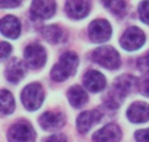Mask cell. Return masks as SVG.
Wrapping results in <instances>:
<instances>
[{
  "instance_id": "6da1fadb",
  "label": "cell",
  "mask_w": 149,
  "mask_h": 142,
  "mask_svg": "<svg viewBox=\"0 0 149 142\" xmlns=\"http://www.w3.org/2000/svg\"><path fill=\"white\" fill-rule=\"evenodd\" d=\"M136 83L135 77H132L131 74H122L114 81L113 89L107 94L105 99V103L109 108H119L120 103L123 102L124 97L131 91V89L134 88V85Z\"/></svg>"
},
{
  "instance_id": "7a4b0ae2",
  "label": "cell",
  "mask_w": 149,
  "mask_h": 142,
  "mask_svg": "<svg viewBox=\"0 0 149 142\" xmlns=\"http://www.w3.org/2000/svg\"><path fill=\"white\" fill-rule=\"evenodd\" d=\"M79 65V57L73 52H65L60 56L59 61L51 69V78L56 82H62L74 74Z\"/></svg>"
},
{
  "instance_id": "3957f363",
  "label": "cell",
  "mask_w": 149,
  "mask_h": 142,
  "mask_svg": "<svg viewBox=\"0 0 149 142\" xmlns=\"http://www.w3.org/2000/svg\"><path fill=\"white\" fill-rule=\"evenodd\" d=\"M92 57L97 64L107 69H116L120 65V57L118 51L110 46L98 47L97 50H94Z\"/></svg>"
},
{
  "instance_id": "277c9868",
  "label": "cell",
  "mask_w": 149,
  "mask_h": 142,
  "mask_svg": "<svg viewBox=\"0 0 149 142\" xmlns=\"http://www.w3.org/2000/svg\"><path fill=\"white\" fill-rule=\"evenodd\" d=\"M21 101L26 110L36 111L43 102V89L39 83H30L21 93Z\"/></svg>"
},
{
  "instance_id": "5b68a950",
  "label": "cell",
  "mask_w": 149,
  "mask_h": 142,
  "mask_svg": "<svg viewBox=\"0 0 149 142\" xmlns=\"http://www.w3.org/2000/svg\"><path fill=\"white\" fill-rule=\"evenodd\" d=\"M9 142H34L36 130L28 121H17L8 130Z\"/></svg>"
},
{
  "instance_id": "8992f818",
  "label": "cell",
  "mask_w": 149,
  "mask_h": 142,
  "mask_svg": "<svg viewBox=\"0 0 149 142\" xmlns=\"http://www.w3.org/2000/svg\"><path fill=\"white\" fill-rule=\"evenodd\" d=\"M145 42V34L136 26L128 28L120 38V44L127 51L139 50Z\"/></svg>"
},
{
  "instance_id": "52a82bcc",
  "label": "cell",
  "mask_w": 149,
  "mask_h": 142,
  "mask_svg": "<svg viewBox=\"0 0 149 142\" xmlns=\"http://www.w3.org/2000/svg\"><path fill=\"white\" fill-rule=\"evenodd\" d=\"M24 56H25L26 64L33 69H38V68L43 67L46 63V51L43 47L37 43L29 44L25 48Z\"/></svg>"
},
{
  "instance_id": "ba28073f",
  "label": "cell",
  "mask_w": 149,
  "mask_h": 142,
  "mask_svg": "<svg viewBox=\"0 0 149 142\" xmlns=\"http://www.w3.org/2000/svg\"><path fill=\"white\" fill-rule=\"evenodd\" d=\"M89 37L95 43H103L111 37V26L106 20H94L89 25Z\"/></svg>"
},
{
  "instance_id": "9c48e42d",
  "label": "cell",
  "mask_w": 149,
  "mask_h": 142,
  "mask_svg": "<svg viewBox=\"0 0 149 142\" xmlns=\"http://www.w3.org/2000/svg\"><path fill=\"white\" fill-rule=\"evenodd\" d=\"M55 10H56L55 0H33L30 7V14L34 18L47 20L54 16Z\"/></svg>"
},
{
  "instance_id": "30bf717a",
  "label": "cell",
  "mask_w": 149,
  "mask_h": 142,
  "mask_svg": "<svg viewBox=\"0 0 149 142\" xmlns=\"http://www.w3.org/2000/svg\"><path fill=\"white\" fill-rule=\"evenodd\" d=\"M89 10V0H67V3H65V13L74 20L86 17Z\"/></svg>"
},
{
  "instance_id": "8fae6325",
  "label": "cell",
  "mask_w": 149,
  "mask_h": 142,
  "mask_svg": "<svg viewBox=\"0 0 149 142\" xmlns=\"http://www.w3.org/2000/svg\"><path fill=\"white\" fill-rule=\"evenodd\" d=\"M120 138H122V130L115 124L105 125L102 129L97 130L93 134V141L94 142H119Z\"/></svg>"
},
{
  "instance_id": "7c38bea8",
  "label": "cell",
  "mask_w": 149,
  "mask_h": 142,
  "mask_svg": "<svg viewBox=\"0 0 149 142\" xmlns=\"http://www.w3.org/2000/svg\"><path fill=\"white\" fill-rule=\"evenodd\" d=\"M102 115L98 110H90V111H84L82 114L79 115L76 121L77 130L80 133H86L88 130L92 128V125L97 124L101 120Z\"/></svg>"
},
{
  "instance_id": "4fadbf2b",
  "label": "cell",
  "mask_w": 149,
  "mask_h": 142,
  "mask_svg": "<svg viewBox=\"0 0 149 142\" xmlns=\"http://www.w3.org/2000/svg\"><path fill=\"white\" fill-rule=\"evenodd\" d=\"M84 86L92 93H98V91L103 90L106 86V78L102 73L97 72V70H88L84 74L82 78Z\"/></svg>"
},
{
  "instance_id": "5bb4252c",
  "label": "cell",
  "mask_w": 149,
  "mask_h": 142,
  "mask_svg": "<svg viewBox=\"0 0 149 142\" xmlns=\"http://www.w3.org/2000/svg\"><path fill=\"white\" fill-rule=\"evenodd\" d=\"M127 117L132 123H145L149 120V104L143 103V102H136L131 104L127 110Z\"/></svg>"
},
{
  "instance_id": "9a60e30c",
  "label": "cell",
  "mask_w": 149,
  "mask_h": 142,
  "mask_svg": "<svg viewBox=\"0 0 149 142\" xmlns=\"http://www.w3.org/2000/svg\"><path fill=\"white\" fill-rule=\"evenodd\" d=\"M0 30L1 34L7 38L10 39H16L21 33V25L20 21L15 17V16H5L1 18V22H0Z\"/></svg>"
},
{
  "instance_id": "2e32d148",
  "label": "cell",
  "mask_w": 149,
  "mask_h": 142,
  "mask_svg": "<svg viewBox=\"0 0 149 142\" xmlns=\"http://www.w3.org/2000/svg\"><path fill=\"white\" fill-rule=\"evenodd\" d=\"M39 124L46 130L59 129L64 125V116L56 111H47L41 116Z\"/></svg>"
},
{
  "instance_id": "e0dca14e",
  "label": "cell",
  "mask_w": 149,
  "mask_h": 142,
  "mask_svg": "<svg viewBox=\"0 0 149 142\" xmlns=\"http://www.w3.org/2000/svg\"><path fill=\"white\" fill-rule=\"evenodd\" d=\"M24 74H25V67L24 63L18 59H12L8 67L5 68V76L7 80L12 83H17L22 80Z\"/></svg>"
},
{
  "instance_id": "ac0fdd59",
  "label": "cell",
  "mask_w": 149,
  "mask_h": 142,
  "mask_svg": "<svg viewBox=\"0 0 149 142\" xmlns=\"http://www.w3.org/2000/svg\"><path fill=\"white\" fill-rule=\"evenodd\" d=\"M68 101H70L71 106L74 107V108H81L88 102V95L82 88L73 86L68 90Z\"/></svg>"
},
{
  "instance_id": "d6986e66",
  "label": "cell",
  "mask_w": 149,
  "mask_h": 142,
  "mask_svg": "<svg viewBox=\"0 0 149 142\" xmlns=\"http://www.w3.org/2000/svg\"><path fill=\"white\" fill-rule=\"evenodd\" d=\"M42 35H43V38L49 43H52V44L60 43L63 41V38H64L63 29H60L58 25H50L43 28L42 29Z\"/></svg>"
},
{
  "instance_id": "ffe728a7",
  "label": "cell",
  "mask_w": 149,
  "mask_h": 142,
  "mask_svg": "<svg viewBox=\"0 0 149 142\" xmlns=\"http://www.w3.org/2000/svg\"><path fill=\"white\" fill-rule=\"evenodd\" d=\"M101 1L113 14L118 17L123 16L126 12V0H101Z\"/></svg>"
},
{
  "instance_id": "44dd1931",
  "label": "cell",
  "mask_w": 149,
  "mask_h": 142,
  "mask_svg": "<svg viewBox=\"0 0 149 142\" xmlns=\"http://www.w3.org/2000/svg\"><path fill=\"white\" fill-rule=\"evenodd\" d=\"M0 98H1V114L3 115L12 114L15 111V99H13L12 94L7 90H1Z\"/></svg>"
},
{
  "instance_id": "7402d4cb",
  "label": "cell",
  "mask_w": 149,
  "mask_h": 142,
  "mask_svg": "<svg viewBox=\"0 0 149 142\" xmlns=\"http://www.w3.org/2000/svg\"><path fill=\"white\" fill-rule=\"evenodd\" d=\"M139 16L143 22L149 25V0H144L139 5Z\"/></svg>"
},
{
  "instance_id": "603a6c76",
  "label": "cell",
  "mask_w": 149,
  "mask_h": 142,
  "mask_svg": "<svg viewBox=\"0 0 149 142\" xmlns=\"http://www.w3.org/2000/svg\"><path fill=\"white\" fill-rule=\"evenodd\" d=\"M136 65L141 72H145V73H149V51L144 56H141L140 59H137L136 61Z\"/></svg>"
},
{
  "instance_id": "cb8c5ba5",
  "label": "cell",
  "mask_w": 149,
  "mask_h": 142,
  "mask_svg": "<svg viewBox=\"0 0 149 142\" xmlns=\"http://www.w3.org/2000/svg\"><path fill=\"white\" fill-rule=\"evenodd\" d=\"M139 89H140V93L145 97H149V76L144 77L139 83Z\"/></svg>"
},
{
  "instance_id": "d4e9b609",
  "label": "cell",
  "mask_w": 149,
  "mask_h": 142,
  "mask_svg": "<svg viewBox=\"0 0 149 142\" xmlns=\"http://www.w3.org/2000/svg\"><path fill=\"white\" fill-rule=\"evenodd\" d=\"M135 138L137 142H149V129H141L135 133Z\"/></svg>"
},
{
  "instance_id": "484cf974",
  "label": "cell",
  "mask_w": 149,
  "mask_h": 142,
  "mask_svg": "<svg viewBox=\"0 0 149 142\" xmlns=\"http://www.w3.org/2000/svg\"><path fill=\"white\" fill-rule=\"evenodd\" d=\"M3 8H15L21 4V0H0Z\"/></svg>"
},
{
  "instance_id": "4316f807",
  "label": "cell",
  "mask_w": 149,
  "mask_h": 142,
  "mask_svg": "<svg viewBox=\"0 0 149 142\" xmlns=\"http://www.w3.org/2000/svg\"><path fill=\"white\" fill-rule=\"evenodd\" d=\"M10 51H12V47H10V44L5 43V42H1V59H5V57H8V55L10 54Z\"/></svg>"
},
{
  "instance_id": "83f0119b",
  "label": "cell",
  "mask_w": 149,
  "mask_h": 142,
  "mask_svg": "<svg viewBox=\"0 0 149 142\" xmlns=\"http://www.w3.org/2000/svg\"><path fill=\"white\" fill-rule=\"evenodd\" d=\"M46 142H68L65 140L64 136H60V134H55V136H51L46 140Z\"/></svg>"
}]
</instances>
